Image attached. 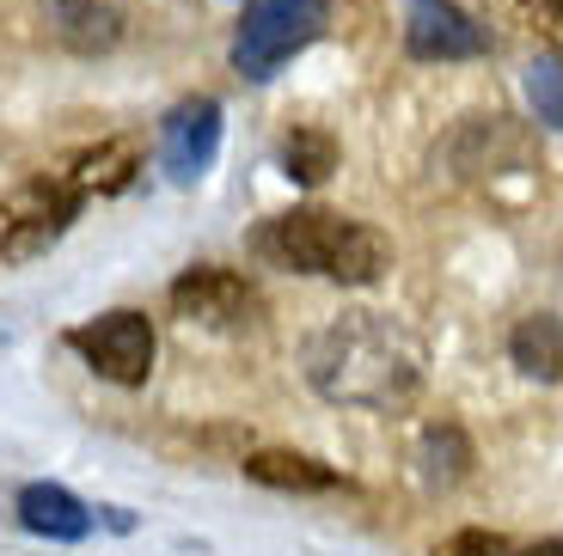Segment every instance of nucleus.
Returning <instances> with one entry per match:
<instances>
[{"instance_id":"f8f14e48","label":"nucleus","mask_w":563,"mask_h":556,"mask_svg":"<svg viewBox=\"0 0 563 556\" xmlns=\"http://www.w3.org/2000/svg\"><path fill=\"white\" fill-rule=\"evenodd\" d=\"M508 355L527 379H563V324L551 312H533V319L515 324L508 336Z\"/></svg>"},{"instance_id":"1a4fd4ad","label":"nucleus","mask_w":563,"mask_h":556,"mask_svg":"<svg viewBox=\"0 0 563 556\" xmlns=\"http://www.w3.org/2000/svg\"><path fill=\"white\" fill-rule=\"evenodd\" d=\"M19 520H25V532H37V538H56V544H80L86 532H92V508H86L80 496H68L62 483H31V489H19Z\"/></svg>"},{"instance_id":"6e6552de","label":"nucleus","mask_w":563,"mask_h":556,"mask_svg":"<svg viewBox=\"0 0 563 556\" xmlns=\"http://www.w3.org/2000/svg\"><path fill=\"white\" fill-rule=\"evenodd\" d=\"M405 49L417 62H472V56L490 49V37H484L478 19L460 13V7H448V0H410Z\"/></svg>"},{"instance_id":"0eeeda50","label":"nucleus","mask_w":563,"mask_h":556,"mask_svg":"<svg viewBox=\"0 0 563 556\" xmlns=\"http://www.w3.org/2000/svg\"><path fill=\"white\" fill-rule=\"evenodd\" d=\"M221 154V104L214 98H184L159 123V166L172 184H197Z\"/></svg>"},{"instance_id":"f257e3e1","label":"nucleus","mask_w":563,"mask_h":556,"mask_svg":"<svg viewBox=\"0 0 563 556\" xmlns=\"http://www.w3.org/2000/svg\"><path fill=\"white\" fill-rule=\"evenodd\" d=\"M307 379L319 398L350 410H393L417 391L422 348L386 312H343L307 343Z\"/></svg>"},{"instance_id":"9b49d317","label":"nucleus","mask_w":563,"mask_h":556,"mask_svg":"<svg viewBox=\"0 0 563 556\" xmlns=\"http://www.w3.org/2000/svg\"><path fill=\"white\" fill-rule=\"evenodd\" d=\"M245 477L252 483H269V489H300V496H319V489H338L343 477L331 465L307 459V453H282V446H264L245 459Z\"/></svg>"},{"instance_id":"423d86ee","label":"nucleus","mask_w":563,"mask_h":556,"mask_svg":"<svg viewBox=\"0 0 563 556\" xmlns=\"http://www.w3.org/2000/svg\"><path fill=\"white\" fill-rule=\"evenodd\" d=\"M172 312L184 324H202V331H245L264 307H257V288L245 276L202 264V269H184L172 281Z\"/></svg>"},{"instance_id":"39448f33","label":"nucleus","mask_w":563,"mask_h":556,"mask_svg":"<svg viewBox=\"0 0 563 556\" xmlns=\"http://www.w3.org/2000/svg\"><path fill=\"white\" fill-rule=\"evenodd\" d=\"M68 348L86 355V367L99 379H111V386H141L154 374V324L141 312H104L92 324H74Z\"/></svg>"},{"instance_id":"2eb2a0df","label":"nucleus","mask_w":563,"mask_h":556,"mask_svg":"<svg viewBox=\"0 0 563 556\" xmlns=\"http://www.w3.org/2000/svg\"><path fill=\"white\" fill-rule=\"evenodd\" d=\"M282 166L295 184H324L331 166H338V141L324 135V129H295V135L282 141Z\"/></svg>"},{"instance_id":"20e7f679","label":"nucleus","mask_w":563,"mask_h":556,"mask_svg":"<svg viewBox=\"0 0 563 556\" xmlns=\"http://www.w3.org/2000/svg\"><path fill=\"white\" fill-rule=\"evenodd\" d=\"M86 196L74 190V178H31L19 184L13 196H7V226H0V257H13V264H25V257H37V251H49L62 233H68V221L80 214Z\"/></svg>"},{"instance_id":"f03ea898","label":"nucleus","mask_w":563,"mask_h":556,"mask_svg":"<svg viewBox=\"0 0 563 556\" xmlns=\"http://www.w3.org/2000/svg\"><path fill=\"white\" fill-rule=\"evenodd\" d=\"M252 251L276 269H295V276H324L343 281V288H374V281L393 269V245L386 233L350 221V214L331 209H288L269 214L252 233Z\"/></svg>"},{"instance_id":"9d476101","label":"nucleus","mask_w":563,"mask_h":556,"mask_svg":"<svg viewBox=\"0 0 563 556\" xmlns=\"http://www.w3.org/2000/svg\"><path fill=\"white\" fill-rule=\"evenodd\" d=\"M49 7V25L68 49L92 56V49H111L117 31H123V7L117 0H43Z\"/></svg>"},{"instance_id":"f3484780","label":"nucleus","mask_w":563,"mask_h":556,"mask_svg":"<svg viewBox=\"0 0 563 556\" xmlns=\"http://www.w3.org/2000/svg\"><path fill=\"white\" fill-rule=\"evenodd\" d=\"M441 556H508V544L496 532H460V538H448Z\"/></svg>"},{"instance_id":"dca6fc26","label":"nucleus","mask_w":563,"mask_h":556,"mask_svg":"<svg viewBox=\"0 0 563 556\" xmlns=\"http://www.w3.org/2000/svg\"><path fill=\"white\" fill-rule=\"evenodd\" d=\"M527 104L545 129H563V56H539L527 68Z\"/></svg>"},{"instance_id":"4468645a","label":"nucleus","mask_w":563,"mask_h":556,"mask_svg":"<svg viewBox=\"0 0 563 556\" xmlns=\"http://www.w3.org/2000/svg\"><path fill=\"white\" fill-rule=\"evenodd\" d=\"M417 465H422V483L429 489H453L465 477V465H472V446H465L460 429H429L422 434Z\"/></svg>"},{"instance_id":"7ed1b4c3","label":"nucleus","mask_w":563,"mask_h":556,"mask_svg":"<svg viewBox=\"0 0 563 556\" xmlns=\"http://www.w3.org/2000/svg\"><path fill=\"white\" fill-rule=\"evenodd\" d=\"M324 25H331V0H252L233 31V68L245 80H276L307 43H319Z\"/></svg>"},{"instance_id":"ddd939ff","label":"nucleus","mask_w":563,"mask_h":556,"mask_svg":"<svg viewBox=\"0 0 563 556\" xmlns=\"http://www.w3.org/2000/svg\"><path fill=\"white\" fill-rule=\"evenodd\" d=\"M135 178V147L129 141H104L99 154H80L74 159V190L80 196H111V190H123V184Z\"/></svg>"}]
</instances>
